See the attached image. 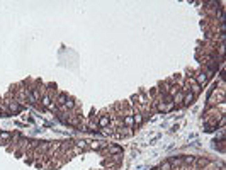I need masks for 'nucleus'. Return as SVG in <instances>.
<instances>
[{"mask_svg":"<svg viewBox=\"0 0 226 170\" xmlns=\"http://www.w3.org/2000/svg\"><path fill=\"white\" fill-rule=\"evenodd\" d=\"M209 78L211 77L207 75L204 70H201V71H197L194 75V80H196V83H197L199 87H204V85H207V82H209Z\"/></svg>","mask_w":226,"mask_h":170,"instance_id":"nucleus-1","label":"nucleus"},{"mask_svg":"<svg viewBox=\"0 0 226 170\" xmlns=\"http://www.w3.org/2000/svg\"><path fill=\"white\" fill-rule=\"evenodd\" d=\"M5 106L9 107V112H10V114H17V112L22 111V106H20L19 102H16V100L10 99V94L7 95V102H5Z\"/></svg>","mask_w":226,"mask_h":170,"instance_id":"nucleus-2","label":"nucleus"},{"mask_svg":"<svg viewBox=\"0 0 226 170\" xmlns=\"http://www.w3.org/2000/svg\"><path fill=\"white\" fill-rule=\"evenodd\" d=\"M111 124V116H106V111H102V116H99V128H107Z\"/></svg>","mask_w":226,"mask_h":170,"instance_id":"nucleus-3","label":"nucleus"},{"mask_svg":"<svg viewBox=\"0 0 226 170\" xmlns=\"http://www.w3.org/2000/svg\"><path fill=\"white\" fill-rule=\"evenodd\" d=\"M196 100V95L192 92H185L184 94V100H182V106H190V104H194Z\"/></svg>","mask_w":226,"mask_h":170,"instance_id":"nucleus-4","label":"nucleus"},{"mask_svg":"<svg viewBox=\"0 0 226 170\" xmlns=\"http://www.w3.org/2000/svg\"><path fill=\"white\" fill-rule=\"evenodd\" d=\"M123 126L126 128H131V126H135V118H133V114H126L123 118Z\"/></svg>","mask_w":226,"mask_h":170,"instance_id":"nucleus-5","label":"nucleus"},{"mask_svg":"<svg viewBox=\"0 0 226 170\" xmlns=\"http://www.w3.org/2000/svg\"><path fill=\"white\" fill-rule=\"evenodd\" d=\"M104 150H107L109 153H112V155H121V153H123V148L117 146V145H109V146L104 148Z\"/></svg>","mask_w":226,"mask_h":170,"instance_id":"nucleus-6","label":"nucleus"},{"mask_svg":"<svg viewBox=\"0 0 226 170\" xmlns=\"http://www.w3.org/2000/svg\"><path fill=\"white\" fill-rule=\"evenodd\" d=\"M162 170H174L172 168V163L170 162H165V163H162V167H160Z\"/></svg>","mask_w":226,"mask_h":170,"instance_id":"nucleus-7","label":"nucleus"},{"mask_svg":"<svg viewBox=\"0 0 226 170\" xmlns=\"http://www.w3.org/2000/svg\"><path fill=\"white\" fill-rule=\"evenodd\" d=\"M77 146L85 150V148H88V145H87V141H77Z\"/></svg>","mask_w":226,"mask_h":170,"instance_id":"nucleus-8","label":"nucleus"},{"mask_svg":"<svg viewBox=\"0 0 226 170\" xmlns=\"http://www.w3.org/2000/svg\"><path fill=\"white\" fill-rule=\"evenodd\" d=\"M0 138L4 139V141H7V139L10 138V133H0Z\"/></svg>","mask_w":226,"mask_h":170,"instance_id":"nucleus-9","label":"nucleus"}]
</instances>
